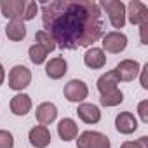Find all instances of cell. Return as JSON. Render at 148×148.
I'll use <instances>...</instances> for the list:
<instances>
[{
    "instance_id": "obj_25",
    "label": "cell",
    "mask_w": 148,
    "mask_h": 148,
    "mask_svg": "<svg viewBox=\"0 0 148 148\" xmlns=\"http://www.w3.org/2000/svg\"><path fill=\"white\" fill-rule=\"evenodd\" d=\"M120 148H148V138L141 136L138 141H125V143H122Z\"/></svg>"
},
{
    "instance_id": "obj_16",
    "label": "cell",
    "mask_w": 148,
    "mask_h": 148,
    "mask_svg": "<svg viewBox=\"0 0 148 148\" xmlns=\"http://www.w3.org/2000/svg\"><path fill=\"white\" fill-rule=\"evenodd\" d=\"M32 110V99L28 94L25 92H19L16 94L12 99H11V112L18 117H25L28 112Z\"/></svg>"
},
{
    "instance_id": "obj_23",
    "label": "cell",
    "mask_w": 148,
    "mask_h": 148,
    "mask_svg": "<svg viewBox=\"0 0 148 148\" xmlns=\"http://www.w3.org/2000/svg\"><path fill=\"white\" fill-rule=\"evenodd\" d=\"M0 148H14V136L12 132L0 129Z\"/></svg>"
},
{
    "instance_id": "obj_8",
    "label": "cell",
    "mask_w": 148,
    "mask_h": 148,
    "mask_svg": "<svg viewBox=\"0 0 148 148\" xmlns=\"http://www.w3.org/2000/svg\"><path fill=\"white\" fill-rule=\"evenodd\" d=\"M25 7H26V0H2V2H0L2 14L11 21H14V19L23 21Z\"/></svg>"
},
{
    "instance_id": "obj_9",
    "label": "cell",
    "mask_w": 148,
    "mask_h": 148,
    "mask_svg": "<svg viewBox=\"0 0 148 148\" xmlns=\"http://www.w3.org/2000/svg\"><path fill=\"white\" fill-rule=\"evenodd\" d=\"M139 70H141V66H139V63L136 59H124L115 66V71H117L119 79L124 80V82L134 80L139 75Z\"/></svg>"
},
{
    "instance_id": "obj_17",
    "label": "cell",
    "mask_w": 148,
    "mask_h": 148,
    "mask_svg": "<svg viewBox=\"0 0 148 148\" xmlns=\"http://www.w3.org/2000/svg\"><path fill=\"white\" fill-rule=\"evenodd\" d=\"M58 134L63 141H71L79 134V125L73 119H63L58 124Z\"/></svg>"
},
{
    "instance_id": "obj_7",
    "label": "cell",
    "mask_w": 148,
    "mask_h": 148,
    "mask_svg": "<svg viewBox=\"0 0 148 148\" xmlns=\"http://www.w3.org/2000/svg\"><path fill=\"white\" fill-rule=\"evenodd\" d=\"M127 47V37L122 32H108L103 37V51L110 54H120Z\"/></svg>"
},
{
    "instance_id": "obj_11",
    "label": "cell",
    "mask_w": 148,
    "mask_h": 148,
    "mask_svg": "<svg viewBox=\"0 0 148 148\" xmlns=\"http://www.w3.org/2000/svg\"><path fill=\"white\" fill-rule=\"evenodd\" d=\"M28 139H30L32 146H35V148H45L51 143V132H49V129L45 125H35V127L30 129Z\"/></svg>"
},
{
    "instance_id": "obj_1",
    "label": "cell",
    "mask_w": 148,
    "mask_h": 148,
    "mask_svg": "<svg viewBox=\"0 0 148 148\" xmlns=\"http://www.w3.org/2000/svg\"><path fill=\"white\" fill-rule=\"evenodd\" d=\"M40 9L44 28L59 49L75 51L79 47H91L103 37L105 23L101 7L96 2L54 0L42 4Z\"/></svg>"
},
{
    "instance_id": "obj_5",
    "label": "cell",
    "mask_w": 148,
    "mask_h": 148,
    "mask_svg": "<svg viewBox=\"0 0 148 148\" xmlns=\"http://www.w3.org/2000/svg\"><path fill=\"white\" fill-rule=\"evenodd\" d=\"M32 82V71L23 66V64H16L11 71H9V87L12 91H23L25 87H28Z\"/></svg>"
},
{
    "instance_id": "obj_13",
    "label": "cell",
    "mask_w": 148,
    "mask_h": 148,
    "mask_svg": "<svg viewBox=\"0 0 148 148\" xmlns=\"http://www.w3.org/2000/svg\"><path fill=\"white\" fill-rule=\"evenodd\" d=\"M84 63H86L87 68L99 70V68H103L106 64V54L99 47H89L87 52L84 54Z\"/></svg>"
},
{
    "instance_id": "obj_2",
    "label": "cell",
    "mask_w": 148,
    "mask_h": 148,
    "mask_svg": "<svg viewBox=\"0 0 148 148\" xmlns=\"http://www.w3.org/2000/svg\"><path fill=\"white\" fill-rule=\"evenodd\" d=\"M98 5L106 11L108 19H110L113 28H117V30L124 28V25H125V4L122 0H103Z\"/></svg>"
},
{
    "instance_id": "obj_26",
    "label": "cell",
    "mask_w": 148,
    "mask_h": 148,
    "mask_svg": "<svg viewBox=\"0 0 148 148\" xmlns=\"http://www.w3.org/2000/svg\"><path fill=\"white\" fill-rule=\"evenodd\" d=\"M138 113L141 117V120L145 124H148V99H143L139 105H138Z\"/></svg>"
},
{
    "instance_id": "obj_24",
    "label": "cell",
    "mask_w": 148,
    "mask_h": 148,
    "mask_svg": "<svg viewBox=\"0 0 148 148\" xmlns=\"http://www.w3.org/2000/svg\"><path fill=\"white\" fill-rule=\"evenodd\" d=\"M37 12H38V5H37V2H26L25 12H23V23L33 19V18L37 16Z\"/></svg>"
},
{
    "instance_id": "obj_28",
    "label": "cell",
    "mask_w": 148,
    "mask_h": 148,
    "mask_svg": "<svg viewBox=\"0 0 148 148\" xmlns=\"http://www.w3.org/2000/svg\"><path fill=\"white\" fill-rule=\"evenodd\" d=\"M4 80H5V70H4L2 63H0V86L4 84Z\"/></svg>"
},
{
    "instance_id": "obj_27",
    "label": "cell",
    "mask_w": 148,
    "mask_h": 148,
    "mask_svg": "<svg viewBox=\"0 0 148 148\" xmlns=\"http://www.w3.org/2000/svg\"><path fill=\"white\" fill-rule=\"evenodd\" d=\"M146 71H148V63L141 66L139 73H141V87L143 89H148V82H146Z\"/></svg>"
},
{
    "instance_id": "obj_4",
    "label": "cell",
    "mask_w": 148,
    "mask_h": 148,
    "mask_svg": "<svg viewBox=\"0 0 148 148\" xmlns=\"http://www.w3.org/2000/svg\"><path fill=\"white\" fill-rule=\"evenodd\" d=\"M125 21L131 25H148V7L139 0H131L125 7Z\"/></svg>"
},
{
    "instance_id": "obj_20",
    "label": "cell",
    "mask_w": 148,
    "mask_h": 148,
    "mask_svg": "<svg viewBox=\"0 0 148 148\" xmlns=\"http://www.w3.org/2000/svg\"><path fill=\"white\" fill-rule=\"evenodd\" d=\"M124 101V92L120 89H113V91H108L105 94H101L99 98V103L106 108H112V106H119L120 103Z\"/></svg>"
},
{
    "instance_id": "obj_6",
    "label": "cell",
    "mask_w": 148,
    "mask_h": 148,
    "mask_svg": "<svg viewBox=\"0 0 148 148\" xmlns=\"http://www.w3.org/2000/svg\"><path fill=\"white\" fill-rule=\"evenodd\" d=\"M63 94L64 98L70 101V103H82L87 94H89V89H87V84L84 80H79V79H73L70 80L64 89H63Z\"/></svg>"
},
{
    "instance_id": "obj_21",
    "label": "cell",
    "mask_w": 148,
    "mask_h": 148,
    "mask_svg": "<svg viewBox=\"0 0 148 148\" xmlns=\"http://www.w3.org/2000/svg\"><path fill=\"white\" fill-rule=\"evenodd\" d=\"M35 42H37L40 47H44L47 52H52V51L56 49V44H54L52 37H51L45 30H38V32L35 33Z\"/></svg>"
},
{
    "instance_id": "obj_18",
    "label": "cell",
    "mask_w": 148,
    "mask_h": 148,
    "mask_svg": "<svg viewBox=\"0 0 148 148\" xmlns=\"http://www.w3.org/2000/svg\"><path fill=\"white\" fill-rule=\"evenodd\" d=\"M120 84V79H119V75H117V71L115 70H110V71H106V73H103V75L98 79V91L101 92V94H105V92H108V91H113V89H119L117 86Z\"/></svg>"
},
{
    "instance_id": "obj_15",
    "label": "cell",
    "mask_w": 148,
    "mask_h": 148,
    "mask_svg": "<svg viewBox=\"0 0 148 148\" xmlns=\"http://www.w3.org/2000/svg\"><path fill=\"white\" fill-rule=\"evenodd\" d=\"M35 117L38 120L40 125H49L56 120L58 117V108L54 103H40L37 106V112H35Z\"/></svg>"
},
{
    "instance_id": "obj_10",
    "label": "cell",
    "mask_w": 148,
    "mask_h": 148,
    "mask_svg": "<svg viewBox=\"0 0 148 148\" xmlns=\"http://www.w3.org/2000/svg\"><path fill=\"white\" fill-rule=\"evenodd\" d=\"M115 129L120 134H132L138 129V119L131 112H122L115 117Z\"/></svg>"
},
{
    "instance_id": "obj_12",
    "label": "cell",
    "mask_w": 148,
    "mask_h": 148,
    "mask_svg": "<svg viewBox=\"0 0 148 148\" xmlns=\"http://www.w3.org/2000/svg\"><path fill=\"white\" fill-rule=\"evenodd\" d=\"M68 71V63L64 58H52L45 64V75L52 80H59L66 75Z\"/></svg>"
},
{
    "instance_id": "obj_3",
    "label": "cell",
    "mask_w": 148,
    "mask_h": 148,
    "mask_svg": "<svg viewBox=\"0 0 148 148\" xmlns=\"http://www.w3.org/2000/svg\"><path fill=\"white\" fill-rule=\"evenodd\" d=\"M77 148H110V139L98 131H84L77 139Z\"/></svg>"
},
{
    "instance_id": "obj_14",
    "label": "cell",
    "mask_w": 148,
    "mask_h": 148,
    "mask_svg": "<svg viewBox=\"0 0 148 148\" xmlns=\"http://www.w3.org/2000/svg\"><path fill=\"white\" fill-rule=\"evenodd\" d=\"M77 115L86 124H98L101 120V112L92 103H80L77 108Z\"/></svg>"
},
{
    "instance_id": "obj_19",
    "label": "cell",
    "mask_w": 148,
    "mask_h": 148,
    "mask_svg": "<svg viewBox=\"0 0 148 148\" xmlns=\"http://www.w3.org/2000/svg\"><path fill=\"white\" fill-rule=\"evenodd\" d=\"M5 35H7V38L12 40V42L23 40V38L26 37V26H25V23L19 21V19L9 21L7 26H5Z\"/></svg>"
},
{
    "instance_id": "obj_22",
    "label": "cell",
    "mask_w": 148,
    "mask_h": 148,
    "mask_svg": "<svg viewBox=\"0 0 148 148\" xmlns=\"http://www.w3.org/2000/svg\"><path fill=\"white\" fill-rule=\"evenodd\" d=\"M47 51L44 47H40L38 44H33L30 49H28V56H30V61L33 64H42L45 59H47Z\"/></svg>"
}]
</instances>
